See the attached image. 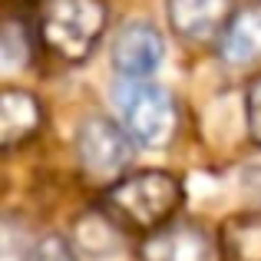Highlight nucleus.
I'll return each mask as SVG.
<instances>
[{
    "label": "nucleus",
    "mask_w": 261,
    "mask_h": 261,
    "mask_svg": "<svg viewBox=\"0 0 261 261\" xmlns=\"http://www.w3.org/2000/svg\"><path fill=\"white\" fill-rule=\"evenodd\" d=\"M182 182L159 169L133 172L116 178L102 195V208L113 222H122L126 228L155 231L169 225L175 208L182 205Z\"/></svg>",
    "instance_id": "1"
},
{
    "label": "nucleus",
    "mask_w": 261,
    "mask_h": 261,
    "mask_svg": "<svg viewBox=\"0 0 261 261\" xmlns=\"http://www.w3.org/2000/svg\"><path fill=\"white\" fill-rule=\"evenodd\" d=\"M106 20L109 10L102 0H50L40 13V37L60 60L80 63L99 43Z\"/></svg>",
    "instance_id": "2"
},
{
    "label": "nucleus",
    "mask_w": 261,
    "mask_h": 261,
    "mask_svg": "<svg viewBox=\"0 0 261 261\" xmlns=\"http://www.w3.org/2000/svg\"><path fill=\"white\" fill-rule=\"evenodd\" d=\"M119 109L133 142L146 149L169 146L175 133V102L169 89H162L159 83H149V80H129L119 89Z\"/></svg>",
    "instance_id": "3"
},
{
    "label": "nucleus",
    "mask_w": 261,
    "mask_h": 261,
    "mask_svg": "<svg viewBox=\"0 0 261 261\" xmlns=\"http://www.w3.org/2000/svg\"><path fill=\"white\" fill-rule=\"evenodd\" d=\"M76 152L89 175L113 178L133 162V136L106 116H89L76 129Z\"/></svg>",
    "instance_id": "4"
},
{
    "label": "nucleus",
    "mask_w": 261,
    "mask_h": 261,
    "mask_svg": "<svg viewBox=\"0 0 261 261\" xmlns=\"http://www.w3.org/2000/svg\"><path fill=\"white\" fill-rule=\"evenodd\" d=\"M162 43L159 30L152 23H126L113 40V66L122 73L126 80H142L162 63Z\"/></svg>",
    "instance_id": "5"
},
{
    "label": "nucleus",
    "mask_w": 261,
    "mask_h": 261,
    "mask_svg": "<svg viewBox=\"0 0 261 261\" xmlns=\"http://www.w3.org/2000/svg\"><path fill=\"white\" fill-rule=\"evenodd\" d=\"M142 261H208V235L192 222L162 225L139 245Z\"/></svg>",
    "instance_id": "6"
},
{
    "label": "nucleus",
    "mask_w": 261,
    "mask_h": 261,
    "mask_svg": "<svg viewBox=\"0 0 261 261\" xmlns=\"http://www.w3.org/2000/svg\"><path fill=\"white\" fill-rule=\"evenodd\" d=\"M43 122L40 99L27 89H0V149L27 142Z\"/></svg>",
    "instance_id": "7"
},
{
    "label": "nucleus",
    "mask_w": 261,
    "mask_h": 261,
    "mask_svg": "<svg viewBox=\"0 0 261 261\" xmlns=\"http://www.w3.org/2000/svg\"><path fill=\"white\" fill-rule=\"evenodd\" d=\"M166 10L178 37L202 40L215 33L228 17V0H166Z\"/></svg>",
    "instance_id": "8"
},
{
    "label": "nucleus",
    "mask_w": 261,
    "mask_h": 261,
    "mask_svg": "<svg viewBox=\"0 0 261 261\" xmlns=\"http://www.w3.org/2000/svg\"><path fill=\"white\" fill-rule=\"evenodd\" d=\"M222 261H261V212L228 215L218 228Z\"/></svg>",
    "instance_id": "9"
},
{
    "label": "nucleus",
    "mask_w": 261,
    "mask_h": 261,
    "mask_svg": "<svg viewBox=\"0 0 261 261\" xmlns=\"http://www.w3.org/2000/svg\"><path fill=\"white\" fill-rule=\"evenodd\" d=\"M222 57L231 66H248L261 57V10H238L222 30Z\"/></svg>",
    "instance_id": "10"
},
{
    "label": "nucleus",
    "mask_w": 261,
    "mask_h": 261,
    "mask_svg": "<svg viewBox=\"0 0 261 261\" xmlns=\"http://www.w3.org/2000/svg\"><path fill=\"white\" fill-rule=\"evenodd\" d=\"M76 242L86 255H113L119 248V231H116V222L109 215L89 212L76 222Z\"/></svg>",
    "instance_id": "11"
},
{
    "label": "nucleus",
    "mask_w": 261,
    "mask_h": 261,
    "mask_svg": "<svg viewBox=\"0 0 261 261\" xmlns=\"http://www.w3.org/2000/svg\"><path fill=\"white\" fill-rule=\"evenodd\" d=\"M23 261H76V258H73V248L60 235H46L27 251Z\"/></svg>",
    "instance_id": "12"
},
{
    "label": "nucleus",
    "mask_w": 261,
    "mask_h": 261,
    "mask_svg": "<svg viewBox=\"0 0 261 261\" xmlns=\"http://www.w3.org/2000/svg\"><path fill=\"white\" fill-rule=\"evenodd\" d=\"M245 116H248V136L261 146V76H255L245 89Z\"/></svg>",
    "instance_id": "13"
}]
</instances>
